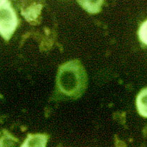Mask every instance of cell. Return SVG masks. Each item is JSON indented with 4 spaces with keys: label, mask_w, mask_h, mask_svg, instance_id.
Segmentation results:
<instances>
[{
    "label": "cell",
    "mask_w": 147,
    "mask_h": 147,
    "mask_svg": "<svg viewBox=\"0 0 147 147\" xmlns=\"http://www.w3.org/2000/svg\"><path fill=\"white\" fill-rule=\"evenodd\" d=\"M86 83V74L78 61H69L60 68L57 84L63 94L72 97H79L85 89Z\"/></svg>",
    "instance_id": "cell-1"
},
{
    "label": "cell",
    "mask_w": 147,
    "mask_h": 147,
    "mask_svg": "<svg viewBox=\"0 0 147 147\" xmlns=\"http://www.w3.org/2000/svg\"><path fill=\"white\" fill-rule=\"evenodd\" d=\"M18 24L16 12L9 1L0 0V34L9 40Z\"/></svg>",
    "instance_id": "cell-2"
},
{
    "label": "cell",
    "mask_w": 147,
    "mask_h": 147,
    "mask_svg": "<svg viewBox=\"0 0 147 147\" xmlns=\"http://www.w3.org/2000/svg\"><path fill=\"white\" fill-rule=\"evenodd\" d=\"M47 139L45 135H29L22 147H46Z\"/></svg>",
    "instance_id": "cell-3"
},
{
    "label": "cell",
    "mask_w": 147,
    "mask_h": 147,
    "mask_svg": "<svg viewBox=\"0 0 147 147\" xmlns=\"http://www.w3.org/2000/svg\"><path fill=\"white\" fill-rule=\"evenodd\" d=\"M136 106L140 115L147 117V88L141 91L138 95Z\"/></svg>",
    "instance_id": "cell-4"
},
{
    "label": "cell",
    "mask_w": 147,
    "mask_h": 147,
    "mask_svg": "<svg viewBox=\"0 0 147 147\" xmlns=\"http://www.w3.org/2000/svg\"><path fill=\"white\" fill-rule=\"evenodd\" d=\"M80 2L84 3L85 4H82L84 7V8L86 9L87 11L90 12L91 13H94L97 12L100 10V4H98L99 3H101V1H88L90 4H88V2L86 1H80Z\"/></svg>",
    "instance_id": "cell-5"
},
{
    "label": "cell",
    "mask_w": 147,
    "mask_h": 147,
    "mask_svg": "<svg viewBox=\"0 0 147 147\" xmlns=\"http://www.w3.org/2000/svg\"><path fill=\"white\" fill-rule=\"evenodd\" d=\"M139 37L141 41L147 45V20L141 25L139 31Z\"/></svg>",
    "instance_id": "cell-6"
},
{
    "label": "cell",
    "mask_w": 147,
    "mask_h": 147,
    "mask_svg": "<svg viewBox=\"0 0 147 147\" xmlns=\"http://www.w3.org/2000/svg\"><path fill=\"white\" fill-rule=\"evenodd\" d=\"M13 138L10 136H4L0 142V147H16L15 142H16V141H13Z\"/></svg>",
    "instance_id": "cell-7"
}]
</instances>
